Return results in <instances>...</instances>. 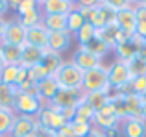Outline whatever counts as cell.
<instances>
[{
	"label": "cell",
	"mask_w": 146,
	"mask_h": 137,
	"mask_svg": "<svg viewBox=\"0 0 146 137\" xmlns=\"http://www.w3.org/2000/svg\"><path fill=\"white\" fill-rule=\"evenodd\" d=\"M43 102L37 94H26V93H19L15 96V104H13V111L17 115H28V117H37V113L43 108Z\"/></svg>",
	"instance_id": "cell-4"
},
{
	"label": "cell",
	"mask_w": 146,
	"mask_h": 137,
	"mask_svg": "<svg viewBox=\"0 0 146 137\" xmlns=\"http://www.w3.org/2000/svg\"><path fill=\"white\" fill-rule=\"evenodd\" d=\"M37 124H39L41 128H48V130H61V128L65 126V119L59 115V111H57L56 108H52L50 104H44L43 108H41V111L37 113Z\"/></svg>",
	"instance_id": "cell-6"
},
{
	"label": "cell",
	"mask_w": 146,
	"mask_h": 137,
	"mask_svg": "<svg viewBox=\"0 0 146 137\" xmlns=\"http://www.w3.org/2000/svg\"><path fill=\"white\" fill-rule=\"evenodd\" d=\"M122 137H146V120L144 119H124L120 122Z\"/></svg>",
	"instance_id": "cell-16"
},
{
	"label": "cell",
	"mask_w": 146,
	"mask_h": 137,
	"mask_svg": "<svg viewBox=\"0 0 146 137\" xmlns=\"http://www.w3.org/2000/svg\"><path fill=\"white\" fill-rule=\"evenodd\" d=\"M135 17H137V22H146V4L143 6H135Z\"/></svg>",
	"instance_id": "cell-39"
},
{
	"label": "cell",
	"mask_w": 146,
	"mask_h": 137,
	"mask_svg": "<svg viewBox=\"0 0 146 137\" xmlns=\"http://www.w3.org/2000/svg\"><path fill=\"white\" fill-rule=\"evenodd\" d=\"M33 9H39V4H37L35 0H22V2L19 4V7H17V15L21 17V15H26V13H30V11H33Z\"/></svg>",
	"instance_id": "cell-36"
},
{
	"label": "cell",
	"mask_w": 146,
	"mask_h": 137,
	"mask_svg": "<svg viewBox=\"0 0 146 137\" xmlns=\"http://www.w3.org/2000/svg\"><path fill=\"white\" fill-rule=\"evenodd\" d=\"M93 117H94V109L91 108L85 100L80 102V104L76 106V117H74V120H83V122H91V124H93Z\"/></svg>",
	"instance_id": "cell-31"
},
{
	"label": "cell",
	"mask_w": 146,
	"mask_h": 137,
	"mask_svg": "<svg viewBox=\"0 0 146 137\" xmlns=\"http://www.w3.org/2000/svg\"><path fill=\"white\" fill-rule=\"evenodd\" d=\"M82 91L83 93H94V91H106V93L113 94V89L109 85V78H107V67L100 65L96 68L83 72V82H82Z\"/></svg>",
	"instance_id": "cell-2"
},
{
	"label": "cell",
	"mask_w": 146,
	"mask_h": 137,
	"mask_svg": "<svg viewBox=\"0 0 146 137\" xmlns=\"http://www.w3.org/2000/svg\"><path fill=\"white\" fill-rule=\"evenodd\" d=\"M17 19H19V22L28 30V28H32V26H37V24L43 22V11H41V7H39V9H33V11H30V13H26V15H21V17H17Z\"/></svg>",
	"instance_id": "cell-29"
},
{
	"label": "cell",
	"mask_w": 146,
	"mask_h": 137,
	"mask_svg": "<svg viewBox=\"0 0 146 137\" xmlns=\"http://www.w3.org/2000/svg\"><path fill=\"white\" fill-rule=\"evenodd\" d=\"M141 98H143V100L146 102V91H144V93H143V96H141Z\"/></svg>",
	"instance_id": "cell-54"
},
{
	"label": "cell",
	"mask_w": 146,
	"mask_h": 137,
	"mask_svg": "<svg viewBox=\"0 0 146 137\" xmlns=\"http://www.w3.org/2000/svg\"><path fill=\"white\" fill-rule=\"evenodd\" d=\"M57 85L61 89H82L83 82V70L76 65L74 61H63L61 67L57 68V72L54 74Z\"/></svg>",
	"instance_id": "cell-1"
},
{
	"label": "cell",
	"mask_w": 146,
	"mask_h": 137,
	"mask_svg": "<svg viewBox=\"0 0 146 137\" xmlns=\"http://www.w3.org/2000/svg\"><path fill=\"white\" fill-rule=\"evenodd\" d=\"M104 137H120V128H107V130H104L102 132Z\"/></svg>",
	"instance_id": "cell-43"
},
{
	"label": "cell",
	"mask_w": 146,
	"mask_h": 137,
	"mask_svg": "<svg viewBox=\"0 0 146 137\" xmlns=\"http://www.w3.org/2000/svg\"><path fill=\"white\" fill-rule=\"evenodd\" d=\"M65 59L61 58V54H56V52H50L46 48L43 59L39 61V65H35L33 68H30V78L35 80V82H41L43 78H48V76H54L57 72V68L61 67Z\"/></svg>",
	"instance_id": "cell-3"
},
{
	"label": "cell",
	"mask_w": 146,
	"mask_h": 137,
	"mask_svg": "<svg viewBox=\"0 0 146 137\" xmlns=\"http://www.w3.org/2000/svg\"><path fill=\"white\" fill-rule=\"evenodd\" d=\"M70 9H74V6L67 0H46L41 4L43 15H67Z\"/></svg>",
	"instance_id": "cell-20"
},
{
	"label": "cell",
	"mask_w": 146,
	"mask_h": 137,
	"mask_svg": "<svg viewBox=\"0 0 146 137\" xmlns=\"http://www.w3.org/2000/svg\"><path fill=\"white\" fill-rule=\"evenodd\" d=\"M19 72H21V65H6L0 74V82L7 83V85H13L17 87V78H19Z\"/></svg>",
	"instance_id": "cell-28"
},
{
	"label": "cell",
	"mask_w": 146,
	"mask_h": 137,
	"mask_svg": "<svg viewBox=\"0 0 146 137\" xmlns=\"http://www.w3.org/2000/svg\"><path fill=\"white\" fill-rule=\"evenodd\" d=\"M33 137H57V135H56V132H54V130H48V128H41L39 126Z\"/></svg>",
	"instance_id": "cell-41"
},
{
	"label": "cell",
	"mask_w": 146,
	"mask_h": 137,
	"mask_svg": "<svg viewBox=\"0 0 146 137\" xmlns=\"http://www.w3.org/2000/svg\"><path fill=\"white\" fill-rule=\"evenodd\" d=\"M15 96H17V87L7 85V83H2V82H0V108L13 109Z\"/></svg>",
	"instance_id": "cell-26"
},
{
	"label": "cell",
	"mask_w": 146,
	"mask_h": 137,
	"mask_svg": "<svg viewBox=\"0 0 146 137\" xmlns=\"http://www.w3.org/2000/svg\"><path fill=\"white\" fill-rule=\"evenodd\" d=\"M85 19H83V15H82V11L78 9V7L74 6V9H70L67 13V32L70 33L72 37L76 35V32H78L80 28H82L83 24H85Z\"/></svg>",
	"instance_id": "cell-25"
},
{
	"label": "cell",
	"mask_w": 146,
	"mask_h": 137,
	"mask_svg": "<svg viewBox=\"0 0 146 137\" xmlns=\"http://www.w3.org/2000/svg\"><path fill=\"white\" fill-rule=\"evenodd\" d=\"M68 128L72 130V134L76 137H85L91 134V130L94 126L91 122H83V120H72V122H68Z\"/></svg>",
	"instance_id": "cell-33"
},
{
	"label": "cell",
	"mask_w": 146,
	"mask_h": 137,
	"mask_svg": "<svg viewBox=\"0 0 146 137\" xmlns=\"http://www.w3.org/2000/svg\"><path fill=\"white\" fill-rule=\"evenodd\" d=\"M137 58H139L141 61L146 63V43H143V47H139V50H137Z\"/></svg>",
	"instance_id": "cell-44"
},
{
	"label": "cell",
	"mask_w": 146,
	"mask_h": 137,
	"mask_svg": "<svg viewBox=\"0 0 146 137\" xmlns=\"http://www.w3.org/2000/svg\"><path fill=\"white\" fill-rule=\"evenodd\" d=\"M102 4V0H78L76 7H96Z\"/></svg>",
	"instance_id": "cell-40"
},
{
	"label": "cell",
	"mask_w": 146,
	"mask_h": 137,
	"mask_svg": "<svg viewBox=\"0 0 146 137\" xmlns=\"http://www.w3.org/2000/svg\"><path fill=\"white\" fill-rule=\"evenodd\" d=\"M44 48H37L32 47V45H22L21 50V65L26 68H33L35 65H39V61L43 59L44 56Z\"/></svg>",
	"instance_id": "cell-17"
},
{
	"label": "cell",
	"mask_w": 146,
	"mask_h": 137,
	"mask_svg": "<svg viewBox=\"0 0 146 137\" xmlns=\"http://www.w3.org/2000/svg\"><path fill=\"white\" fill-rule=\"evenodd\" d=\"M107 78H109V85H111L113 91H118L120 87H124L126 83L131 82L129 68L124 61H120V59H115V61L107 67Z\"/></svg>",
	"instance_id": "cell-5"
},
{
	"label": "cell",
	"mask_w": 146,
	"mask_h": 137,
	"mask_svg": "<svg viewBox=\"0 0 146 137\" xmlns=\"http://www.w3.org/2000/svg\"><path fill=\"white\" fill-rule=\"evenodd\" d=\"M80 48H85V50H89V52H93V54H96L100 56V58H104V56L107 54V52H111L109 48L106 47V43L104 41H100L98 37H94V39H91L87 45H82Z\"/></svg>",
	"instance_id": "cell-32"
},
{
	"label": "cell",
	"mask_w": 146,
	"mask_h": 137,
	"mask_svg": "<svg viewBox=\"0 0 146 137\" xmlns=\"http://www.w3.org/2000/svg\"><path fill=\"white\" fill-rule=\"evenodd\" d=\"M85 137H104V134L98 130V128H93V130H91V134L85 135Z\"/></svg>",
	"instance_id": "cell-48"
},
{
	"label": "cell",
	"mask_w": 146,
	"mask_h": 137,
	"mask_svg": "<svg viewBox=\"0 0 146 137\" xmlns=\"http://www.w3.org/2000/svg\"><path fill=\"white\" fill-rule=\"evenodd\" d=\"M93 126L98 128L100 132L107 130V128H117V126H120V119H118V115H117V111H115L111 100H109V104H106L102 109L94 111Z\"/></svg>",
	"instance_id": "cell-7"
},
{
	"label": "cell",
	"mask_w": 146,
	"mask_h": 137,
	"mask_svg": "<svg viewBox=\"0 0 146 137\" xmlns=\"http://www.w3.org/2000/svg\"><path fill=\"white\" fill-rule=\"evenodd\" d=\"M2 43L17 45V47H22L26 43V28L19 22V19L6 21V32H4Z\"/></svg>",
	"instance_id": "cell-12"
},
{
	"label": "cell",
	"mask_w": 146,
	"mask_h": 137,
	"mask_svg": "<svg viewBox=\"0 0 146 137\" xmlns=\"http://www.w3.org/2000/svg\"><path fill=\"white\" fill-rule=\"evenodd\" d=\"M102 4L107 6V7H111L113 11H120V9H124V7L131 6L129 0H102Z\"/></svg>",
	"instance_id": "cell-38"
},
{
	"label": "cell",
	"mask_w": 146,
	"mask_h": 137,
	"mask_svg": "<svg viewBox=\"0 0 146 137\" xmlns=\"http://www.w3.org/2000/svg\"><path fill=\"white\" fill-rule=\"evenodd\" d=\"M72 61L82 68L83 72H85V70H91V68H96L100 65H104L100 56L93 54V52H89V50H85V48H80V47H78V50L74 52V56H72Z\"/></svg>",
	"instance_id": "cell-14"
},
{
	"label": "cell",
	"mask_w": 146,
	"mask_h": 137,
	"mask_svg": "<svg viewBox=\"0 0 146 137\" xmlns=\"http://www.w3.org/2000/svg\"><path fill=\"white\" fill-rule=\"evenodd\" d=\"M21 50L22 47L9 43H0V54L6 65H21Z\"/></svg>",
	"instance_id": "cell-22"
},
{
	"label": "cell",
	"mask_w": 146,
	"mask_h": 137,
	"mask_svg": "<svg viewBox=\"0 0 146 137\" xmlns=\"http://www.w3.org/2000/svg\"><path fill=\"white\" fill-rule=\"evenodd\" d=\"M143 43H144L143 37L133 35V37H128L126 41H122V43H118L113 52L117 54V59L128 63L129 59H133L137 56V50H139V47H143Z\"/></svg>",
	"instance_id": "cell-11"
},
{
	"label": "cell",
	"mask_w": 146,
	"mask_h": 137,
	"mask_svg": "<svg viewBox=\"0 0 146 137\" xmlns=\"http://www.w3.org/2000/svg\"><path fill=\"white\" fill-rule=\"evenodd\" d=\"M17 117V113L13 109H6L0 108V137H9L11 126H13V120Z\"/></svg>",
	"instance_id": "cell-27"
},
{
	"label": "cell",
	"mask_w": 146,
	"mask_h": 137,
	"mask_svg": "<svg viewBox=\"0 0 146 137\" xmlns=\"http://www.w3.org/2000/svg\"><path fill=\"white\" fill-rule=\"evenodd\" d=\"M126 65H128V68H129V74H131V78H137V76H146V63L141 61L137 56H135L133 59H129Z\"/></svg>",
	"instance_id": "cell-34"
},
{
	"label": "cell",
	"mask_w": 146,
	"mask_h": 137,
	"mask_svg": "<svg viewBox=\"0 0 146 137\" xmlns=\"http://www.w3.org/2000/svg\"><path fill=\"white\" fill-rule=\"evenodd\" d=\"M39 128L35 117H28V115H17L11 126L9 137H33Z\"/></svg>",
	"instance_id": "cell-9"
},
{
	"label": "cell",
	"mask_w": 146,
	"mask_h": 137,
	"mask_svg": "<svg viewBox=\"0 0 146 137\" xmlns=\"http://www.w3.org/2000/svg\"><path fill=\"white\" fill-rule=\"evenodd\" d=\"M35 2L39 4V7H41V4H44V2H46V0H35Z\"/></svg>",
	"instance_id": "cell-53"
},
{
	"label": "cell",
	"mask_w": 146,
	"mask_h": 137,
	"mask_svg": "<svg viewBox=\"0 0 146 137\" xmlns=\"http://www.w3.org/2000/svg\"><path fill=\"white\" fill-rule=\"evenodd\" d=\"M131 91L133 94H139L143 96V93L146 91V76H137V78H131Z\"/></svg>",
	"instance_id": "cell-35"
},
{
	"label": "cell",
	"mask_w": 146,
	"mask_h": 137,
	"mask_svg": "<svg viewBox=\"0 0 146 137\" xmlns=\"http://www.w3.org/2000/svg\"><path fill=\"white\" fill-rule=\"evenodd\" d=\"M96 37L100 41L106 43V47L109 48V50H115V47H117L118 43H122V41L128 39V37L118 30V26L115 24V22H111V24H107V26H104V28L96 30Z\"/></svg>",
	"instance_id": "cell-13"
},
{
	"label": "cell",
	"mask_w": 146,
	"mask_h": 137,
	"mask_svg": "<svg viewBox=\"0 0 146 137\" xmlns=\"http://www.w3.org/2000/svg\"><path fill=\"white\" fill-rule=\"evenodd\" d=\"M129 4L135 7V6H143V4H146V0H129Z\"/></svg>",
	"instance_id": "cell-49"
},
{
	"label": "cell",
	"mask_w": 146,
	"mask_h": 137,
	"mask_svg": "<svg viewBox=\"0 0 146 137\" xmlns=\"http://www.w3.org/2000/svg\"><path fill=\"white\" fill-rule=\"evenodd\" d=\"M80 102H83L82 89H61L59 87L56 96L50 100V106L56 109H63V108H76Z\"/></svg>",
	"instance_id": "cell-8"
},
{
	"label": "cell",
	"mask_w": 146,
	"mask_h": 137,
	"mask_svg": "<svg viewBox=\"0 0 146 137\" xmlns=\"http://www.w3.org/2000/svg\"><path fill=\"white\" fill-rule=\"evenodd\" d=\"M144 43H146V39H144Z\"/></svg>",
	"instance_id": "cell-55"
},
{
	"label": "cell",
	"mask_w": 146,
	"mask_h": 137,
	"mask_svg": "<svg viewBox=\"0 0 146 137\" xmlns=\"http://www.w3.org/2000/svg\"><path fill=\"white\" fill-rule=\"evenodd\" d=\"M74 37L78 39L80 47H82V45H87L91 39H94V37H96V28H94L93 24H89V22H85V24H83L82 28L76 32Z\"/></svg>",
	"instance_id": "cell-30"
},
{
	"label": "cell",
	"mask_w": 146,
	"mask_h": 137,
	"mask_svg": "<svg viewBox=\"0 0 146 137\" xmlns=\"http://www.w3.org/2000/svg\"><path fill=\"white\" fill-rule=\"evenodd\" d=\"M143 119L146 120V102H144V104H143Z\"/></svg>",
	"instance_id": "cell-51"
},
{
	"label": "cell",
	"mask_w": 146,
	"mask_h": 137,
	"mask_svg": "<svg viewBox=\"0 0 146 137\" xmlns=\"http://www.w3.org/2000/svg\"><path fill=\"white\" fill-rule=\"evenodd\" d=\"M57 91H59V85L54 76H48V78H43L41 82H37V96L41 98L43 104H50V100L56 96Z\"/></svg>",
	"instance_id": "cell-19"
},
{
	"label": "cell",
	"mask_w": 146,
	"mask_h": 137,
	"mask_svg": "<svg viewBox=\"0 0 146 137\" xmlns=\"http://www.w3.org/2000/svg\"><path fill=\"white\" fill-rule=\"evenodd\" d=\"M115 24L118 26L122 33L126 37H133L137 30V17H135V9L133 6L124 7V9L117 11V17H115Z\"/></svg>",
	"instance_id": "cell-10"
},
{
	"label": "cell",
	"mask_w": 146,
	"mask_h": 137,
	"mask_svg": "<svg viewBox=\"0 0 146 137\" xmlns=\"http://www.w3.org/2000/svg\"><path fill=\"white\" fill-rule=\"evenodd\" d=\"M72 43V35L68 32H50L48 33V50L56 52V54H61L65 52Z\"/></svg>",
	"instance_id": "cell-18"
},
{
	"label": "cell",
	"mask_w": 146,
	"mask_h": 137,
	"mask_svg": "<svg viewBox=\"0 0 146 137\" xmlns=\"http://www.w3.org/2000/svg\"><path fill=\"white\" fill-rule=\"evenodd\" d=\"M56 135H57V137H76L74 134H72V130L68 128V124H65L61 130H57V132H56Z\"/></svg>",
	"instance_id": "cell-42"
},
{
	"label": "cell",
	"mask_w": 146,
	"mask_h": 137,
	"mask_svg": "<svg viewBox=\"0 0 146 137\" xmlns=\"http://www.w3.org/2000/svg\"><path fill=\"white\" fill-rule=\"evenodd\" d=\"M67 2H70L72 6H76V4H78V0H67Z\"/></svg>",
	"instance_id": "cell-52"
},
{
	"label": "cell",
	"mask_w": 146,
	"mask_h": 137,
	"mask_svg": "<svg viewBox=\"0 0 146 137\" xmlns=\"http://www.w3.org/2000/svg\"><path fill=\"white\" fill-rule=\"evenodd\" d=\"M4 32H6V19H0V43L4 39Z\"/></svg>",
	"instance_id": "cell-46"
},
{
	"label": "cell",
	"mask_w": 146,
	"mask_h": 137,
	"mask_svg": "<svg viewBox=\"0 0 146 137\" xmlns=\"http://www.w3.org/2000/svg\"><path fill=\"white\" fill-rule=\"evenodd\" d=\"M9 11V6H7V0H0V19H4V15Z\"/></svg>",
	"instance_id": "cell-45"
},
{
	"label": "cell",
	"mask_w": 146,
	"mask_h": 137,
	"mask_svg": "<svg viewBox=\"0 0 146 137\" xmlns=\"http://www.w3.org/2000/svg\"><path fill=\"white\" fill-rule=\"evenodd\" d=\"M43 26L48 32H67V15H43Z\"/></svg>",
	"instance_id": "cell-24"
},
{
	"label": "cell",
	"mask_w": 146,
	"mask_h": 137,
	"mask_svg": "<svg viewBox=\"0 0 146 137\" xmlns=\"http://www.w3.org/2000/svg\"><path fill=\"white\" fill-rule=\"evenodd\" d=\"M19 93H26V94H37V82L32 78H28L26 82H22L21 85L17 87Z\"/></svg>",
	"instance_id": "cell-37"
},
{
	"label": "cell",
	"mask_w": 146,
	"mask_h": 137,
	"mask_svg": "<svg viewBox=\"0 0 146 137\" xmlns=\"http://www.w3.org/2000/svg\"><path fill=\"white\" fill-rule=\"evenodd\" d=\"M83 100H85L87 104H89L91 108L94 109V111H98V109H102L106 104H109V100H111V94H109V93H106V91L83 93Z\"/></svg>",
	"instance_id": "cell-23"
},
{
	"label": "cell",
	"mask_w": 146,
	"mask_h": 137,
	"mask_svg": "<svg viewBox=\"0 0 146 137\" xmlns=\"http://www.w3.org/2000/svg\"><path fill=\"white\" fill-rule=\"evenodd\" d=\"M22 0H7V6H9V9H15L17 11V7H19V4H21Z\"/></svg>",
	"instance_id": "cell-47"
},
{
	"label": "cell",
	"mask_w": 146,
	"mask_h": 137,
	"mask_svg": "<svg viewBox=\"0 0 146 137\" xmlns=\"http://www.w3.org/2000/svg\"><path fill=\"white\" fill-rule=\"evenodd\" d=\"M4 67H6V63H4V59H2V54H0V74H2Z\"/></svg>",
	"instance_id": "cell-50"
},
{
	"label": "cell",
	"mask_w": 146,
	"mask_h": 137,
	"mask_svg": "<svg viewBox=\"0 0 146 137\" xmlns=\"http://www.w3.org/2000/svg\"><path fill=\"white\" fill-rule=\"evenodd\" d=\"M48 30L43 26V22L37 26H32V28L26 30V43L24 45H32V47L37 48H44L46 50L48 47Z\"/></svg>",
	"instance_id": "cell-15"
},
{
	"label": "cell",
	"mask_w": 146,
	"mask_h": 137,
	"mask_svg": "<svg viewBox=\"0 0 146 137\" xmlns=\"http://www.w3.org/2000/svg\"><path fill=\"white\" fill-rule=\"evenodd\" d=\"M126 100V119H143L144 100L139 94H124Z\"/></svg>",
	"instance_id": "cell-21"
}]
</instances>
